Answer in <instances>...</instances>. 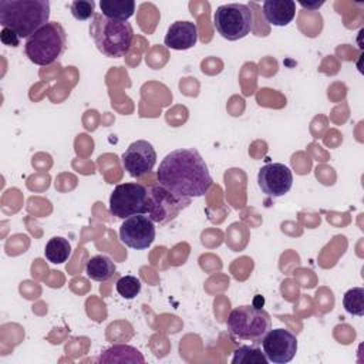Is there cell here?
<instances>
[{"mask_svg":"<svg viewBox=\"0 0 364 364\" xmlns=\"http://www.w3.org/2000/svg\"><path fill=\"white\" fill-rule=\"evenodd\" d=\"M262 346L267 361L274 364H286L297 353L296 336L284 328H270L263 337Z\"/></svg>","mask_w":364,"mask_h":364,"instance_id":"10","label":"cell"},{"mask_svg":"<svg viewBox=\"0 0 364 364\" xmlns=\"http://www.w3.org/2000/svg\"><path fill=\"white\" fill-rule=\"evenodd\" d=\"M156 179L169 192L188 199L203 196L213 183L205 159L195 148L171 151L161 161Z\"/></svg>","mask_w":364,"mask_h":364,"instance_id":"1","label":"cell"},{"mask_svg":"<svg viewBox=\"0 0 364 364\" xmlns=\"http://www.w3.org/2000/svg\"><path fill=\"white\" fill-rule=\"evenodd\" d=\"M94 9H95V3L92 0L91 1L90 0H75L70 4L71 14L78 21L92 18V16L95 14Z\"/></svg>","mask_w":364,"mask_h":364,"instance_id":"22","label":"cell"},{"mask_svg":"<svg viewBox=\"0 0 364 364\" xmlns=\"http://www.w3.org/2000/svg\"><path fill=\"white\" fill-rule=\"evenodd\" d=\"M0 40L3 44L11 46V47H17L20 43V37L14 31H11L10 28H6V27H3V30L0 31Z\"/></svg>","mask_w":364,"mask_h":364,"instance_id":"23","label":"cell"},{"mask_svg":"<svg viewBox=\"0 0 364 364\" xmlns=\"http://www.w3.org/2000/svg\"><path fill=\"white\" fill-rule=\"evenodd\" d=\"M98 363H145V358L142 354L127 344H115L105 351L101 353V355L97 360Z\"/></svg>","mask_w":364,"mask_h":364,"instance_id":"15","label":"cell"},{"mask_svg":"<svg viewBox=\"0 0 364 364\" xmlns=\"http://www.w3.org/2000/svg\"><path fill=\"white\" fill-rule=\"evenodd\" d=\"M65 46L67 34L64 27L57 21H48L26 40L24 53L31 63L50 65L64 53Z\"/></svg>","mask_w":364,"mask_h":364,"instance_id":"4","label":"cell"},{"mask_svg":"<svg viewBox=\"0 0 364 364\" xmlns=\"http://www.w3.org/2000/svg\"><path fill=\"white\" fill-rule=\"evenodd\" d=\"M148 189L138 182L117 185L109 196V212L112 216L127 219L134 215L146 213Z\"/></svg>","mask_w":364,"mask_h":364,"instance_id":"7","label":"cell"},{"mask_svg":"<svg viewBox=\"0 0 364 364\" xmlns=\"http://www.w3.org/2000/svg\"><path fill=\"white\" fill-rule=\"evenodd\" d=\"M198 41V27L192 21L179 20L169 26L164 43L171 50H189Z\"/></svg>","mask_w":364,"mask_h":364,"instance_id":"13","label":"cell"},{"mask_svg":"<svg viewBox=\"0 0 364 364\" xmlns=\"http://www.w3.org/2000/svg\"><path fill=\"white\" fill-rule=\"evenodd\" d=\"M115 264L114 262L105 255H95L92 256L85 266V273L91 280L95 282H107L115 274Z\"/></svg>","mask_w":364,"mask_h":364,"instance_id":"16","label":"cell"},{"mask_svg":"<svg viewBox=\"0 0 364 364\" xmlns=\"http://www.w3.org/2000/svg\"><path fill=\"white\" fill-rule=\"evenodd\" d=\"M156 164V152L145 139H138L132 142L122 154L124 169L132 176L139 178L152 171Z\"/></svg>","mask_w":364,"mask_h":364,"instance_id":"12","label":"cell"},{"mask_svg":"<svg viewBox=\"0 0 364 364\" xmlns=\"http://www.w3.org/2000/svg\"><path fill=\"white\" fill-rule=\"evenodd\" d=\"M226 326L235 338L249 340L259 344L272 328V318L263 309L255 306H239L230 311Z\"/></svg>","mask_w":364,"mask_h":364,"instance_id":"5","label":"cell"},{"mask_svg":"<svg viewBox=\"0 0 364 364\" xmlns=\"http://www.w3.org/2000/svg\"><path fill=\"white\" fill-rule=\"evenodd\" d=\"M191 205V199L176 196L164 186L154 185L148 189L146 213L154 223L166 225Z\"/></svg>","mask_w":364,"mask_h":364,"instance_id":"8","label":"cell"},{"mask_svg":"<svg viewBox=\"0 0 364 364\" xmlns=\"http://www.w3.org/2000/svg\"><path fill=\"white\" fill-rule=\"evenodd\" d=\"M50 18L48 0H1L0 24L20 38H28Z\"/></svg>","mask_w":364,"mask_h":364,"instance_id":"2","label":"cell"},{"mask_svg":"<svg viewBox=\"0 0 364 364\" xmlns=\"http://www.w3.org/2000/svg\"><path fill=\"white\" fill-rule=\"evenodd\" d=\"M267 358L260 348L255 346H240L233 351L232 364H267Z\"/></svg>","mask_w":364,"mask_h":364,"instance_id":"19","label":"cell"},{"mask_svg":"<svg viewBox=\"0 0 364 364\" xmlns=\"http://www.w3.org/2000/svg\"><path fill=\"white\" fill-rule=\"evenodd\" d=\"M343 306L353 316H364V289L353 287L344 293Z\"/></svg>","mask_w":364,"mask_h":364,"instance_id":"20","label":"cell"},{"mask_svg":"<svg viewBox=\"0 0 364 364\" xmlns=\"http://www.w3.org/2000/svg\"><path fill=\"white\" fill-rule=\"evenodd\" d=\"M71 255V245L67 239L61 236H54L51 237L44 249V256L50 263L60 264L68 260Z\"/></svg>","mask_w":364,"mask_h":364,"instance_id":"18","label":"cell"},{"mask_svg":"<svg viewBox=\"0 0 364 364\" xmlns=\"http://www.w3.org/2000/svg\"><path fill=\"white\" fill-rule=\"evenodd\" d=\"M263 16L269 24L284 27L296 16V3L293 0H266L263 3Z\"/></svg>","mask_w":364,"mask_h":364,"instance_id":"14","label":"cell"},{"mask_svg":"<svg viewBox=\"0 0 364 364\" xmlns=\"http://www.w3.org/2000/svg\"><path fill=\"white\" fill-rule=\"evenodd\" d=\"M100 9L102 16L111 20L127 21L135 11L134 0H101Z\"/></svg>","mask_w":364,"mask_h":364,"instance_id":"17","label":"cell"},{"mask_svg":"<svg viewBox=\"0 0 364 364\" xmlns=\"http://www.w3.org/2000/svg\"><path fill=\"white\" fill-rule=\"evenodd\" d=\"M213 26L225 40H240L252 30L253 11L243 3L222 4L213 13Z\"/></svg>","mask_w":364,"mask_h":364,"instance_id":"6","label":"cell"},{"mask_svg":"<svg viewBox=\"0 0 364 364\" xmlns=\"http://www.w3.org/2000/svg\"><path fill=\"white\" fill-rule=\"evenodd\" d=\"M300 4L304 9H318L320 6H323V1H316V3H306V1H300Z\"/></svg>","mask_w":364,"mask_h":364,"instance_id":"24","label":"cell"},{"mask_svg":"<svg viewBox=\"0 0 364 364\" xmlns=\"http://www.w3.org/2000/svg\"><path fill=\"white\" fill-rule=\"evenodd\" d=\"M90 36L101 54L118 58L129 51L134 40V30L128 21L111 20L95 13L91 18Z\"/></svg>","mask_w":364,"mask_h":364,"instance_id":"3","label":"cell"},{"mask_svg":"<svg viewBox=\"0 0 364 364\" xmlns=\"http://www.w3.org/2000/svg\"><path fill=\"white\" fill-rule=\"evenodd\" d=\"M257 185L264 195L280 198L291 189L293 173L284 164L270 162L259 169Z\"/></svg>","mask_w":364,"mask_h":364,"instance_id":"11","label":"cell"},{"mask_svg":"<svg viewBox=\"0 0 364 364\" xmlns=\"http://www.w3.org/2000/svg\"><path fill=\"white\" fill-rule=\"evenodd\" d=\"M119 239L131 249H148L155 240V225L145 213L129 216L119 228Z\"/></svg>","mask_w":364,"mask_h":364,"instance_id":"9","label":"cell"},{"mask_svg":"<svg viewBox=\"0 0 364 364\" xmlns=\"http://www.w3.org/2000/svg\"><path fill=\"white\" fill-rule=\"evenodd\" d=\"M117 291L127 300L135 299L141 291V282L135 276H122L117 282Z\"/></svg>","mask_w":364,"mask_h":364,"instance_id":"21","label":"cell"}]
</instances>
